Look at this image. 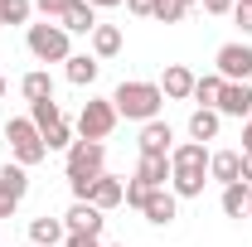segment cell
Masks as SVG:
<instances>
[{
	"label": "cell",
	"instance_id": "15",
	"mask_svg": "<svg viewBox=\"0 0 252 247\" xmlns=\"http://www.w3.org/2000/svg\"><path fill=\"white\" fill-rule=\"evenodd\" d=\"M170 170H175V175H185V170H209V151H204L199 141H180V146L170 151Z\"/></svg>",
	"mask_w": 252,
	"mask_h": 247
},
{
	"label": "cell",
	"instance_id": "26",
	"mask_svg": "<svg viewBox=\"0 0 252 247\" xmlns=\"http://www.w3.org/2000/svg\"><path fill=\"white\" fill-rule=\"evenodd\" d=\"M20 93L30 97V102H44V97H54V83H49V73H44V68H34V73H25Z\"/></svg>",
	"mask_w": 252,
	"mask_h": 247
},
{
	"label": "cell",
	"instance_id": "32",
	"mask_svg": "<svg viewBox=\"0 0 252 247\" xmlns=\"http://www.w3.org/2000/svg\"><path fill=\"white\" fill-rule=\"evenodd\" d=\"M156 5H160V0H126V10L141 15V20H156Z\"/></svg>",
	"mask_w": 252,
	"mask_h": 247
},
{
	"label": "cell",
	"instance_id": "31",
	"mask_svg": "<svg viewBox=\"0 0 252 247\" xmlns=\"http://www.w3.org/2000/svg\"><path fill=\"white\" fill-rule=\"evenodd\" d=\"M34 10H39L44 20H63V10H68V0H34Z\"/></svg>",
	"mask_w": 252,
	"mask_h": 247
},
{
	"label": "cell",
	"instance_id": "41",
	"mask_svg": "<svg viewBox=\"0 0 252 247\" xmlns=\"http://www.w3.org/2000/svg\"><path fill=\"white\" fill-rule=\"evenodd\" d=\"M185 5H199V0H185Z\"/></svg>",
	"mask_w": 252,
	"mask_h": 247
},
{
	"label": "cell",
	"instance_id": "24",
	"mask_svg": "<svg viewBox=\"0 0 252 247\" xmlns=\"http://www.w3.org/2000/svg\"><path fill=\"white\" fill-rule=\"evenodd\" d=\"M30 122L39 126V136L49 131V126H59L63 122V112H59V102L54 97H44V102H30Z\"/></svg>",
	"mask_w": 252,
	"mask_h": 247
},
{
	"label": "cell",
	"instance_id": "28",
	"mask_svg": "<svg viewBox=\"0 0 252 247\" xmlns=\"http://www.w3.org/2000/svg\"><path fill=\"white\" fill-rule=\"evenodd\" d=\"M185 15H189L185 0H160V5H156V20H160V25H180Z\"/></svg>",
	"mask_w": 252,
	"mask_h": 247
},
{
	"label": "cell",
	"instance_id": "8",
	"mask_svg": "<svg viewBox=\"0 0 252 247\" xmlns=\"http://www.w3.org/2000/svg\"><path fill=\"white\" fill-rule=\"evenodd\" d=\"M25 194H30V170L5 160V165H0V199L20 209V204H25Z\"/></svg>",
	"mask_w": 252,
	"mask_h": 247
},
{
	"label": "cell",
	"instance_id": "12",
	"mask_svg": "<svg viewBox=\"0 0 252 247\" xmlns=\"http://www.w3.org/2000/svg\"><path fill=\"white\" fill-rule=\"evenodd\" d=\"M102 209H93V204H73L68 214H63V228L68 233H93V238H102Z\"/></svg>",
	"mask_w": 252,
	"mask_h": 247
},
{
	"label": "cell",
	"instance_id": "22",
	"mask_svg": "<svg viewBox=\"0 0 252 247\" xmlns=\"http://www.w3.org/2000/svg\"><path fill=\"white\" fill-rule=\"evenodd\" d=\"M209 185V170H185V175H170V194L175 199H199Z\"/></svg>",
	"mask_w": 252,
	"mask_h": 247
},
{
	"label": "cell",
	"instance_id": "1",
	"mask_svg": "<svg viewBox=\"0 0 252 247\" xmlns=\"http://www.w3.org/2000/svg\"><path fill=\"white\" fill-rule=\"evenodd\" d=\"M102 165H107V146H102V141H73V146H68L63 175H68V189H73V204H88L93 180L107 175Z\"/></svg>",
	"mask_w": 252,
	"mask_h": 247
},
{
	"label": "cell",
	"instance_id": "39",
	"mask_svg": "<svg viewBox=\"0 0 252 247\" xmlns=\"http://www.w3.org/2000/svg\"><path fill=\"white\" fill-rule=\"evenodd\" d=\"M5 88H10V83H5V73H0V102H5Z\"/></svg>",
	"mask_w": 252,
	"mask_h": 247
},
{
	"label": "cell",
	"instance_id": "27",
	"mask_svg": "<svg viewBox=\"0 0 252 247\" xmlns=\"http://www.w3.org/2000/svg\"><path fill=\"white\" fill-rule=\"evenodd\" d=\"M34 0H0V25H30Z\"/></svg>",
	"mask_w": 252,
	"mask_h": 247
},
{
	"label": "cell",
	"instance_id": "29",
	"mask_svg": "<svg viewBox=\"0 0 252 247\" xmlns=\"http://www.w3.org/2000/svg\"><path fill=\"white\" fill-rule=\"evenodd\" d=\"M44 146H49V151H68V146H73V126L68 122L49 126V131H44Z\"/></svg>",
	"mask_w": 252,
	"mask_h": 247
},
{
	"label": "cell",
	"instance_id": "36",
	"mask_svg": "<svg viewBox=\"0 0 252 247\" xmlns=\"http://www.w3.org/2000/svg\"><path fill=\"white\" fill-rule=\"evenodd\" d=\"M243 155H252V117L243 122Z\"/></svg>",
	"mask_w": 252,
	"mask_h": 247
},
{
	"label": "cell",
	"instance_id": "25",
	"mask_svg": "<svg viewBox=\"0 0 252 247\" xmlns=\"http://www.w3.org/2000/svg\"><path fill=\"white\" fill-rule=\"evenodd\" d=\"M223 97V78L219 73H204V78H194V102H204V107H219Z\"/></svg>",
	"mask_w": 252,
	"mask_h": 247
},
{
	"label": "cell",
	"instance_id": "7",
	"mask_svg": "<svg viewBox=\"0 0 252 247\" xmlns=\"http://www.w3.org/2000/svg\"><path fill=\"white\" fill-rule=\"evenodd\" d=\"M214 112H219V117H238V122H248V117H252V88H248V83H223V97H219Z\"/></svg>",
	"mask_w": 252,
	"mask_h": 247
},
{
	"label": "cell",
	"instance_id": "18",
	"mask_svg": "<svg viewBox=\"0 0 252 247\" xmlns=\"http://www.w3.org/2000/svg\"><path fill=\"white\" fill-rule=\"evenodd\" d=\"M63 238H68L63 218H49V214H44V218H34V223H30V243L34 247H59Z\"/></svg>",
	"mask_w": 252,
	"mask_h": 247
},
{
	"label": "cell",
	"instance_id": "34",
	"mask_svg": "<svg viewBox=\"0 0 252 247\" xmlns=\"http://www.w3.org/2000/svg\"><path fill=\"white\" fill-rule=\"evenodd\" d=\"M63 247H102V238H93V233H68Z\"/></svg>",
	"mask_w": 252,
	"mask_h": 247
},
{
	"label": "cell",
	"instance_id": "40",
	"mask_svg": "<svg viewBox=\"0 0 252 247\" xmlns=\"http://www.w3.org/2000/svg\"><path fill=\"white\" fill-rule=\"evenodd\" d=\"M107 247H126V243H107Z\"/></svg>",
	"mask_w": 252,
	"mask_h": 247
},
{
	"label": "cell",
	"instance_id": "3",
	"mask_svg": "<svg viewBox=\"0 0 252 247\" xmlns=\"http://www.w3.org/2000/svg\"><path fill=\"white\" fill-rule=\"evenodd\" d=\"M5 141H10V155H15V165H39V160H49V146H44V136H39V126L30 117H10L5 122Z\"/></svg>",
	"mask_w": 252,
	"mask_h": 247
},
{
	"label": "cell",
	"instance_id": "4",
	"mask_svg": "<svg viewBox=\"0 0 252 247\" xmlns=\"http://www.w3.org/2000/svg\"><path fill=\"white\" fill-rule=\"evenodd\" d=\"M25 44H30V54L39 63H68L73 59V49H68V30L63 25H30V34H25Z\"/></svg>",
	"mask_w": 252,
	"mask_h": 247
},
{
	"label": "cell",
	"instance_id": "9",
	"mask_svg": "<svg viewBox=\"0 0 252 247\" xmlns=\"http://www.w3.org/2000/svg\"><path fill=\"white\" fill-rule=\"evenodd\" d=\"M209 180H219L223 189L243 180V151H214L209 155Z\"/></svg>",
	"mask_w": 252,
	"mask_h": 247
},
{
	"label": "cell",
	"instance_id": "20",
	"mask_svg": "<svg viewBox=\"0 0 252 247\" xmlns=\"http://www.w3.org/2000/svg\"><path fill=\"white\" fill-rule=\"evenodd\" d=\"M97 68H102V63H97L93 54H73L63 73H68V83H73V88H93V83H97Z\"/></svg>",
	"mask_w": 252,
	"mask_h": 247
},
{
	"label": "cell",
	"instance_id": "35",
	"mask_svg": "<svg viewBox=\"0 0 252 247\" xmlns=\"http://www.w3.org/2000/svg\"><path fill=\"white\" fill-rule=\"evenodd\" d=\"M233 20H238V30H243V34H252V5H238Z\"/></svg>",
	"mask_w": 252,
	"mask_h": 247
},
{
	"label": "cell",
	"instance_id": "37",
	"mask_svg": "<svg viewBox=\"0 0 252 247\" xmlns=\"http://www.w3.org/2000/svg\"><path fill=\"white\" fill-rule=\"evenodd\" d=\"M243 185L252 189V155H243Z\"/></svg>",
	"mask_w": 252,
	"mask_h": 247
},
{
	"label": "cell",
	"instance_id": "6",
	"mask_svg": "<svg viewBox=\"0 0 252 247\" xmlns=\"http://www.w3.org/2000/svg\"><path fill=\"white\" fill-rule=\"evenodd\" d=\"M214 68H219L223 83H248L252 78V49L248 44H223L219 59H214Z\"/></svg>",
	"mask_w": 252,
	"mask_h": 247
},
{
	"label": "cell",
	"instance_id": "5",
	"mask_svg": "<svg viewBox=\"0 0 252 247\" xmlns=\"http://www.w3.org/2000/svg\"><path fill=\"white\" fill-rule=\"evenodd\" d=\"M117 107H112V97H88L83 102V112H78V136L83 141H107L112 131H117Z\"/></svg>",
	"mask_w": 252,
	"mask_h": 247
},
{
	"label": "cell",
	"instance_id": "42",
	"mask_svg": "<svg viewBox=\"0 0 252 247\" xmlns=\"http://www.w3.org/2000/svg\"><path fill=\"white\" fill-rule=\"evenodd\" d=\"M30 247H34V243H30Z\"/></svg>",
	"mask_w": 252,
	"mask_h": 247
},
{
	"label": "cell",
	"instance_id": "14",
	"mask_svg": "<svg viewBox=\"0 0 252 247\" xmlns=\"http://www.w3.org/2000/svg\"><path fill=\"white\" fill-rule=\"evenodd\" d=\"M160 93L170 97V102H185V97H194V73H189L185 63H170V68H165V78H160Z\"/></svg>",
	"mask_w": 252,
	"mask_h": 247
},
{
	"label": "cell",
	"instance_id": "13",
	"mask_svg": "<svg viewBox=\"0 0 252 247\" xmlns=\"http://www.w3.org/2000/svg\"><path fill=\"white\" fill-rule=\"evenodd\" d=\"M170 175H175V170H170V155H141V165H136V180L146 189H165Z\"/></svg>",
	"mask_w": 252,
	"mask_h": 247
},
{
	"label": "cell",
	"instance_id": "11",
	"mask_svg": "<svg viewBox=\"0 0 252 247\" xmlns=\"http://www.w3.org/2000/svg\"><path fill=\"white\" fill-rule=\"evenodd\" d=\"M175 151V131H170V122H146L141 126V155H170Z\"/></svg>",
	"mask_w": 252,
	"mask_h": 247
},
{
	"label": "cell",
	"instance_id": "19",
	"mask_svg": "<svg viewBox=\"0 0 252 247\" xmlns=\"http://www.w3.org/2000/svg\"><path fill=\"white\" fill-rule=\"evenodd\" d=\"M219 126H223V117L214 112V107H199V112L189 117V141H199V146H204V141H214V136H219Z\"/></svg>",
	"mask_w": 252,
	"mask_h": 247
},
{
	"label": "cell",
	"instance_id": "33",
	"mask_svg": "<svg viewBox=\"0 0 252 247\" xmlns=\"http://www.w3.org/2000/svg\"><path fill=\"white\" fill-rule=\"evenodd\" d=\"M204 5V15H233L238 10V0H199Z\"/></svg>",
	"mask_w": 252,
	"mask_h": 247
},
{
	"label": "cell",
	"instance_id": "21",
	"mask_svg": "<svg viewBox=\"0 0 252 247\" xmlns=\"http://www.w3.org/2000/svg\"><path fill=\"white\" fill-rule=\"evenodd\" d=\"M88 39H93V59H117L122 54V30L117 25H97Z\"/></svg>",
	"mask_w": 252,
	"mask_h": 247
},
{
	"label": "cell",
	"instance_id": "23",
	"mask_svg": "<svg viewBox=\"0 0 252 247\" xmlns=\"http://www.w3.org/2000/svg\"><path fill=\"white\" fill-rule=\"evenodd\" d=\"M223 214H228V218H243V214H252V189L243 185V180L223 189Z\"/></svg>",
	"mask_w": 252,
	"mask_h": 247
},
{
	"label": "cell",
	"instance_id": "38",
	"mask_svg": "<svg viewBox=\"0 0 252 247\" xmlns=\"http://www.w3.org/2000/svg\"><path fill=\"white\" fill-rule=\"evenodd\" d=\"M93 10H112V5H126V0H88Z\"/></svg>",
	"mask_w": 252,
	"mask_h": 247
},
{
	"label": "cell",
	"instance_id": "17",
	"mask_svg": "<svg viewBox=\"0 0 252 247\" xmlns=\"http://www.w3.org/2000/svg\"><path fill=\"white\" fill-rule=\"evenodd\" d=\"M68 34H93L97 30V10L88 5V0H68V10H63V20H59Z\"/></svg>",
	"mask_w": 252,
	"mask_h": 247
},
{
	"label": "cell",
	"instance_id": "30",
	"mask_svg": "<svg viewBox=\"0 0 252 247\" xmlns=\"http://www.w3.org/2000/svg\"><path fill=\"white\" fill-rule=\"evenodd\" d=\"M146 199H151V189L141 185V180H126V199H122V204H131V209H146Z\"/></svg>",
	"mask_w": 252,
	"mask_h": 247
},
{
	"label": "cell",
	"instance_id": "10",
	"mask_svg": "<svg viewBox=\"0 0 252 247\" xmlns=\"http://www.w3.org/2000/svg\"><path fill=\"white\" fill-rule=\"evenodd\" d=\"M146 223H156V228H170L175 223V214H180V199L170 194V189H151V199H146Z\"/></svg>",
	"mask_w": 252,
	"mask_h": 247
},
{
	"label": "cell",
	"instance_id": "16",
	"mask_svg": "<svg viewBox=\"0 0 252 247\" xmlns=\"http://www.w3.org/2000/svg\"><path fill=\"white\" fill-rule=\"evenodd\" d=\"M122 199H126V185H122V180H112V175H97V180H93V194H88L93 209L107 214V209H117Z\"/></svg>",
	"mask_w": 252,
	"mask_h": 247
},
{
	"label": "cell",
	"instance_id": "2",
	"mask_svg": "<svg viewBox=\"0 0 252 247\" xmlns=\"http://www.w3.org/2000/svg\"><path fill=\"white\" fill-rule=\"evenodd\" d=\"M112 107H117V117L126 122H156L160 107H165V93H160V83H146V78H126L117 83V93H112Z\"/></svg>",
	"mask_w": 252,
	"mask_h": 247
}]
</instances>
